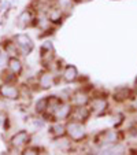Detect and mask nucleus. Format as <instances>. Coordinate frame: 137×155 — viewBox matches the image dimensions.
Returning a JSON list of instances; mask_svg holds the SVG:
<instances>
[{
  "instance_id": "nucleus-1",
  "label": "nucleus",
  "mask_w": 137,
  "mask_h": 155,
  "mask_svg": "<svg viewBox=\"0 0 137 155\" xmlns=\"http://www.w3.org/2000/svg\"><path fill=\"white\" fill-rule=\"evenodd\" d=\"M15 44L18 45L21 51H24L25 54L30 52L33 50V43H32V38L29 37L28 35H24V33H21V35H17L14 38Z\"/></svg>"
},
{
  "instance_id": "nucleus-2",
  "label": "nucleus",
  "mask_w": 137,
  "mask_h": 155,
  "mask_svg": "<svg viewBox=\"0 0 137 155\" xmlns=\"http://www.w3.org/2000/svg\"><path fill=\"white\" fill-rule=\"evenodd\" d=\"M30 140V136L29 133H28L26 130H19L18 133H15L14 136L11 137V146L14 147V148H22V147H25L28 143H29Z\"/></svg>"
},
{
  "instance_id": "nucleus-3",
  "label": "nucleus",
  "mask_w": 137,
  "mask_h": 155,
  "mask_svg": "<svg viewBox=\"0 0 137 155\" xmlns=\"http://www.w3.org/2000/svg\"><path fill=\"white\" fill-rule=\"evenodd\" d=\"M0 96L6 97V99H18L19 97V89L17 87H14L12 84H6L0 85Z\"/></svg>"
},
{
  "instance_id": "nucleus-4",
  "label": "nucleus",
  "mask_w": 137,
  "mask_h": 155,
  "mask_svg": "<svg viewBox=\"0 0 137 155\" xmlns=\"http://www.w3.org/2000/svg\"><path fill=\"white\" fill-rule=\"evenodd\" d=\"M67 132H69L70 137L74 139V140H80V139H82L85 135L84 126H82L80 122H77V121H73L71 124L67 125Z\"/></svg>"
},
{
  "instance_id": "nucleus-5",
  "label": "nucleus",
  "mask_w": 137,
  "mask_h": 155,
  "mask_svg": "<svg viewBox=\"0 0 137 155\" xmlns=\"http://www.w3.org/2000/svg\"><path fill=\"white\" fill-rule=\"evenodd\" d=\"M70 117L73 118V121H77V122H81V121H85L88 117H89V110L82 106H78L70 113Z\"/></svg>"
},
{
  "instance_id": "nucleus-6",
  "label": "nucleus",
  "mask_w": 137,
  "mask_h": 155,
  "mask_svg": "<svg viewBox=\"0 0 137 155\" xmlns=\"http://www.w3.org/2000/svg\"><path fill=\"white\" fill-rule=\"evenodd\" d=\"M30 21H32V14H30V11L25 10V11H22L19 14L17 22H18V26L19 28H26L30 25Z\"/></svg>"
},
{
  "instance_id": "nucleus-7",
  "label": "nucleus",
  "mask_w": 137,
  "mask_h": 155,
  "mask_svg": "<svg viewBox=\"0 0 137 155\" xmlns=\"http://www.w3.org/2000/svg\"><path fill=\"white\" fill-rule=\"evenodd\" d=\"M8 70H11L14 74H19L22 71V62L17 58V56H12L8 61Z\"/></svg>"
},
{
  "instance_id": "nucleus-8",
  "label": "nucleus",
  "mask_w": 137,
  "mask_h": 155,
  "mask_svg": "<svg viewBox=\"0 0 137 155\" xmlns=\"http://www.w3.org/2000/svg\"><path fill=\"white\" fill-rule=\"evenodd\" d=\"M71 113V108L69 107V106H60L59 104V107L55 110V115L56 118H59V120H63V118L69 117Z\"/></svg>"
},
{
  "instance_id": "nucleus-9",
  "label": "nucleus",
  "mask_w": 137,
  "mask_h": 155,
  "mask_svg": "<svg viewBox=\"0 0 137 155\" xmlns=\"http://www.w3.org/2000/svg\"><path fill=\"white\" fill-rule=\"evenodd\" d=\"M38 84H40L41 88H50L51 84H52V78H51V74L48 73H43L38 78Z\"/></svg>"
},
{
  "instance_id": "nucleus-10",
  "label": "nucleus",
  "mask_w": 137,
  "mask_h": 155,
  "mask_svg": "<svg viewBox=\"0 0 137 155\" xmlns=\"http://www.w3.org/2000/svg\"><path fill=\"white\" fill-rule=\"evenodd\" d=\"M77 77V69L73 68V66H69L64 71V80L66 81H74Z\"/></svg>"
},
{
  "instance_id": "nucleus-11",
  "label": "nucleus",
  "mask_w": 137,
  "mask_h": 155,
  "mask_svg": "<svg viewBox=\"0 0 137 155\" xmlns=\"http://www.w3.org/2000/svg\"><path fill=\"white\" fill-rule=\"evenodd\" d=\"M7 43H8V44H4V50L8 52V55H11V56L18 55V45L15 44V41H14V43L7 41Z\"/></svg>"
},
{
  "instance_id": "nucleus-12",
  "label": "nucleus",
  "mask_w": 137,
  "mask_h": 155,
  "mask_svg": "<svg viewBox=\"0 0 137 155\" xmlns=\"http://www.w3.org/2000/svg\"><path fill=\"white\" fill-rule=\"evenodd\" d=\"M60 17H62V12H60V10H58V8H52L48 12V19L52 21V22L60 21Z\"/></svg>"
},
{
  "instance_id": "nucleus-13",
  "label": "nucleus",
  "mask_w": 137,
  "mask_h": 155,
  "mask_svg": "<svg viewBox=\"0 0 137 155\" xmlns=\"http://www.w3.org/2000/svg\"><path fill=\"white\" fill-rule=\"evenodd\" d=\"M8 52L6 50L0 51V69H4L6 66H8Z\"/></svg>"
},
{
  "instance_id": "nucleus-14",
  "label": "nucleus",
  "mask_w": 137,
  "mask_h": 155,
  "mask_svg": "<svg viewBox=\"0 0 137 155\" xmlns=\"http://www.w3.org/2000/svg\"><path fill=\"white\" fill-rule=\"evenodd\" d=\"M47 107H48V97H44V99H40L37 102V104H36V111L43 113Z\"/></svg>"
},
{
  "instance_id": "nucleus-15",
  "label": "nucleus",
  "mask_w": 137,
  "mask_h": 155,
  "mask_svg": "<svg viewBox=\"0 0 137 155\" xmlns=\"http://www.w3.org/2000/svg\"><path fill=\"white\" fill-rule=\"evenodd\" d=\"M106 106H107V103H106L104 99H96V100H93V108L96 110L97 113L103 111V110L106 108Z\"/></svg>"
},
{
  "instance_id": "nucleus-16",
  "label": "nucleus",
  "mask_w": 137,
  "mask_h": 155,
  "mask_svg": "<svg viewBox=\"0 0 137 155\" xmlns=\"http://www.w3.org/2000/svg\"><path fill=\"white\" fill-rule=\"evenodd\" d=\"M15 76L17 74H14L11 70H8V71H3V81L6 82V84H11L12 81H15Z\"/></svg>"
},
{
  "instance_id": "nucleus-17",
  "label": "nucleus",
  "mask_w": 137,
  "mask_h": 155,
  "mask_svg": "<svg viewBox=\"0 0 137 155\" xmlns=\"http://www.w3.org/2000/svg\"><path fill=\"white\" fill-rule=\"evenodd\" d=\"M51 132H52L55 136H62L64 133V128L62 125H55L51 128Z\"/></svg>"
},
{
  "instance_id": "nucleus-18",
  "label": "nucleus",
  "mask_w": 137,
  "mask_h": 155,
  "mask_svg": "<svg viewBox=\"0 0 137 155\" xmlns=\"http://www.w3.org/2000/svg\"><path fill=\"white\" fill-rule=\"evenodd\" d=\"M86 96H85L84 94H77L76 96H74V102L77 103V104H80V106H82L84 103H86Z\"/></svg>"
},
{
  "instance_id": "nucleus-19",
  "label": "nucleus",
  "mask_w": 137,
  "mask_h": 155,
  "mask_svg": "<svg viewBox=\"0 0 137 155\" xmlns=\"http://www.w3.org/2000/svg\"><path fill=\"white\" fill-rule=\"evenodd\" d=\"M129 94V91L128 89H125V88H123V89H119V91H117L115 92V96H117V99H119V100H122V99H125L126 97V95Z\"/></svg>"
},
{
  "instance_id": "nucleus-20",
  "label": "nucleus",
  "mask_w": 137,
  "mask_h": 155,
  "mask_svg": "<svg viewBox=\"0 0 137 155\" xmlns=\"http://www.w3.org/2000/svg\"><path fill=\"white\" fill-rule=\"evenodd\" d=\"M24 154H30V155L32 154H38V148H36V147L34 148H26L24 151Z\"/></svg>"
},
{
  "instance_id": "nucleus-21",
  "label": "nucleus",
  "mask_w": 137,
  "mask_h": 155,
  "mask_svg": "<svg viewBox=\"0 0 137 155\" xmlns=\"http://www.w3.org/2000/svg\"><path fill=\"white\" fill-rule=\"evenodd\" d=\"M4 120H6V115H4L3 113H0V125H3Z\"/></svg>"
},
{
  "instance_id": "nucleus-22",
  "label": "nucleus",
  "mask_w": 137,
  "mask_h": 155,
  "mask_svg": "<svg viewBox=\"0 0 137 155\" xmlns=\"http://www.w3.org/2000/svg\"><path fill=\"white\" fill-rule=\"evenodd\" d=\"M136 107H137V100H136Z\"/></svg>"
},
{
  "instance_id": "nucleus-23",
  "label": "nucleus",
  "mask_w": 137,
  "mask_h": 155,
  "mask_svg": "<svg viewBox=\"0 0 137 155\" xmlns=\"http://www.w3.org/2000/svg\"><path fill=\"white\" fill-rule=\"evenodd\" d=\"M74 2H80V0H74Z\"/></svg>"
}]
</instances>
